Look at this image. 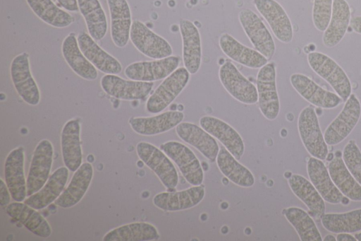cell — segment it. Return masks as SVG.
<instances>
[{"label": "cell", "instance_id": "6da1fadb", "mask_svg": "<svg viewBox=\"0 0 361 241\" xmlns=\"http://www.w3.org/2000/svg\"><path fill=\"white\" fill-rule=\"evenodd\" d=\"M310 68L319 76L325 80L343 100H346L352 91L348 76L344 70L332 58L319 52H312L307 54Z\"/></svg>", "mask_w": 361, "mask_h": 241}, {"label": "cell", "instance_id": "7a4b0ae2", "mask_svg": "<svg viewBox=\"0 0 361 241\" xmlns=\"http://www.w3.org/2000/svg\"><path fill=\"white\" fill-rule=\"evenodd\" d=\"M298 129L303 146L312 155L322 160L329 154L328 145L320 129L314 108L308 105L300 112Z\"/></svg>", "mask_w": 361, "mask_h": 241}, {"label": "cell", "instance_id": "3957f363", "mask_svg": "<svg viewBox=\"0 0 361 241\" xmlns=\"http://www.w3.org/2000/svg\"><path fill=\"white\" fill-rule=\"evenodd\" d=\"M139 158L158 177L163 185L174 189L178 183V172L169 156L153 144L140 141L136 146Z\"/></svg>", "mask_w": 361, "mask_h": 241}, {"label": "cell", "instance_id": "277c9868", "mask_svg": "<svg viewBox=\"0 0 361 241\" xmlns=\"http://www.w3.org/2000/svg\"><path fill=\"white\" fill-rule=\"evenodd\" d=\"M276 71L274 61L261 67L257 75L258 105L261 113L268 120H274L280 112V102L276 88Z\"/></svg>", "mask_w": 361, "mask_h": 241}, {"label": "cell", "instance_id": "5b68a950", "mask_svg": "<svg viewBox=\"0 0 361 241\" xmlns=\"http://www.w3.org/2000/svg\"><path fill=\"white\" fill-rule=\"evenodd\" d=\"M190 74L185 67H179L165 78L148 98L147 110L153 114L164 110L185 88Z\"/></svg>", "mask_w": 361, "mask_h": 241}, {"label": "cell", "instance_id": "8992f818", "mask_svg": "<svg viewBox=\"0 0 361 241\" xmlns=\"http://www.w3.org/2000/svg\"><path fill=\"white\" fill-rule=\"evenodd\" d=\"M361 116V104L357 96L351 93L336 117L329 124L324 133L327 145L342 142L352 132Z\"/></svg>", "mask_w": 361, "mask_h": 241}, {"label": "cell", "instance_id": "52a82bcc", "mask_svg": "<svg viewBox=\"0 0 361 241\" xmlns=\"http://www.w3.org/2000/svg\"><path fill=\"white\" fill-rule=\"evenodd\" d=\"M160 148L176 164L190 184L197 186L202 184L204 172L202 165L190 148L176 141H167L161 144Z\"/></svg>", "mask_w": 361, "mask_h": 241}, {"label": "cell", "instance_id": "ba28073f", "mask_svg": "<svg viewBox=\"0 0 361 241\" xmlns=\"http://www.w3.org/2000/svg\"><path fill=\"white\" fill-rule=\"evenodd\" d=\"M10 75L19 96L28 105H38L40 93L32 75L27 52H22L13 57L10 65Z\"/></svg>", "mask_w": 361, "mask_h": 241}, {"label": "cell", "instance_id": "9c48e42d", "mask_svg": "<svg viewBox=\"0 0 361 241\" xmlns=\"http://www.w3.org/2000/svg\"><path fill=\"white\" fill-rule=\"evenodd\" d=\"M130 40L134 47L147 57L159 59L172 55L173 49L168 41L140 20L133 21Z\"/></svg>", "mask_w": 361, "mask_h": 241}, {"label": "cell", "instance_id": "30bf717a", "mask_svg": "<svg viewBox=\"0 0 361 241\" xmlns=\"http://www.w3.org/2000/svg\"><path fill=\"white\" fill-rule=\"evenodd\" d=\"M239 22L250 42L267 59L274 56L276 45L274 38L258 15L249 8L238 13Z\"/></svg>", "mask_w": 361, "mask_h": 241}, {"label": "cell", "instance_id": "8fae6325", "mask_svg": "<svg viewBox=\"0 0 361 241\" xmlns=\"http://www.w3.org/2000/svg\"><path fill=\"white\" fill-rule=\"evenodd\" d=\"M219 77L226 90L236 100L247 105L257 102V87L240 72L231 61L227 60L220 66Z\"/></svg>", "mask_w": 361, "mask_h": 241}, {"label": "cell", "instance_id": "7c38bea8", "mask_svg": "<svg viewBox=\"0 0 361 241\" xmlns=\"http://www.w3.org/2000/svg\"><path fill=\"white\" fill-rule=\"evenodd\" d=\"M54 148L47 139H42L36 146L27 177V196L38 192L49 177L53 163Z\"/></svg>", "mask_w": 361, "mask_h": 241}, {"label": "cell", "instance_id": "4fadbf2b", "mask_svg": "<svg viewBox=\"0 0 361 241\" xmlns=\"http://www.w3.org/2000/svg\"><path fill=\"white\" fill-rule=\"evenodd\" d=\"M180 61L179 57L171 55L152 61H136L128 65L124 74L131 80L153 82L169 76L178 68Z\"/></svg>", "mask_w": 361, "mask_h": 241}, {"label": "cell", "instance_id": "5bb4252c", "mask_svg": "<svg viewBox=\"0 0 361 241\" xmlns=\"http://www.w3.org/2000/svg\"><path fill=\"white\" fill-rule=\"evenodd\" d=\"M290 82L298 93L310 104L323 109H332L343 101L336 93L329 91L302 74H293Z\"/></svg>", "mask_w": 361, "mask_h": 241}, {"label": "cell", "instance_id": "9a60e30c", "mask_svg": "<svg viewBox=\"0 0 361 241\" xmlns=\"http://www.w3.org/2000/svg\"><path fill=\"white\" fill-rule=\"evenodd\" d=\"M252 2L274 36L281 42H290L293 37V26L283 6L276 0H253Z\"/></svg>", "mask_w": 361, "mask_h": 241}, {"label": "cell", "instance_id": "2e32d148", "mask_svg": "<svg viewBox=\"0 0 361 241\" xmlns=\"http://www.w3.org/2000/svg\"><path fill=\"white\" fill-rule=\"evenodd\" d=\"M103 90L109 95L123 100H141L151 92L154 83L126 80L117 74H106L100 81Z\"/></svg>", "mask_w": 361, "mask_h": 241}, {"label": "cell", "instance_id": "e0dca14e", "mask_svg": "<svg viewBox=\"0 0 361 241\" xmlns=\"http://www.w3.org/2000/svg\"><path fill=\"white\" fill-rule=\"evenodd\" d=\"M200 127L217 139L236 158H241L245 151L243 140L238 132L226 122L212 116H203L199 121Z\"/></svg>", "mask_w": 361, "mask_h": 241}, {"label": "cell", "instance_id": "ac0fdd59", "mask_svg": "<svg viewBox=\"0 0 361 241\" xmlns=\"http://www.w3.org/2000/svg\"><path fill=\"white\" fill-rule=\"evenodd\" d=\"M25 154L22 147L13 149L4 163L5 182L15 201L22 202L27 196V180L24 173Z\"/></svg>", "mask_w": 361, "mask_h": 241}, {"label": "cell", "instance_id": "d6986e66", "mask_svg": "<svg viewBox=\"0 0 361 241\" xmlns=\"http://www.w3.org/2000/svg\"><path fill=\"white\" fill-rule=\"evenodd\" d=\"M204 195V187L201 184L181 191L159 193L154 196L153 204L165 211H178L197 206L202 201Z\"/></svg>", "mask_w": 361, "mask_h": 241}, {"label": "cell", "instance_id": "ffe728a7", "mask_svg": "<svg viewBox=\"0 0 361 241\" xmlns=\"http://www.w3.org/2000/svg\"><path fill=\"white\" fill-rule=\"evenodd\" d=\"M178 136L184 142L195 148L209 160L214 162L219 151L214 137L201 127L191 122H180L176 127Z\"/></svg>", "mask_w": 361, "mask_h": 241}, {"label": "cell", "instance_id": "44dd1931", "mask_svg": "<svg viewBox=\"0 0 361 241\" xmlns=\"http://www.w3.org/2000/svg\"><path fill=\"white\" fill-rule=\"evenodd\" d=\"M110 16V32L114 44L126 47L130 39L132 15L127 0H106Z\"/></svg>", "mask_w": 361, "mask_h": 241}, {"label": "cell", "instance_id": "7402d4cb", "mask_svg": "<svg viewBox=\"0 0 361 241\" xmlns=\"http://www.w3.org/2000/svg\"><path fill=\"white\" fill-rule=\"evenodd\" d=\"M184 119L180 111H166L152 117H131L128 123L137 134L143 136H154L168 131L176 127Z\"/></svg>", "mask_w": 361, "mask_h": 241}, {"label": "cell", "instance_id": "603a6c76", "mask_svg": "<svg viewBox=\"0 0 361 241\" xmlns=\"http://www.w3.org/2000/svg\"><path fill=\"white\" fill-rule=\"evenodd\" d=\"M307 172L310 182L325 201L331 204L344 203L347 197L335 185L322 160L310 158L307 163Z\"/></svg>", "mask_w": 361, "mask_h": 241}, {"label": "cell", "instance_id": "cb8c5ba5", "mask_svg": "<svg viewBox=\"0 0 361 241\" xmlns=\"http://www.w3.org/2000/svg\"><path fill=\"white\" fill-rule=\"evenodd\" d=\"M183 42V62L190 74H196L202 63V42L200 32L190 20L182 19L179 23Z\"/></svg>", "mask_w": 361, "mask_h": 241}, {"label": "cell", "instance_id": "d4e9b609", "mask_svg": "<svg viewBox=\"0 0 361 241\" xmlns=\"http://www.w3.org/2000/svg\"><path fill=\"white\" fill-rule=\"evenodd\" d=\"M77 39L80 50L97 69L106 74H118L121 72L120 61L104 50L89 33L82 32Z\"/></svg>", "mask_w": 361, "mask_h": 241}, {"label": "cell", "instance_id": "484cf974", "mask_svg": "<svg viewBox=\"0 0 361 241\" xmlns=\"http://www.w3.org/2000/svg\"><path fill=\"white\" fill-rule=\"evenodd\" d=\"M61 155L65 166L76 171L82 165L80 124L78 119H70L63 127L61 134Z\"/></svg>", "mask_w": 361, "mask_h": 241}, {"label": "cell", "instance_id": "4316f807", "mask_svg": "<svg viewBox=\"0 0 361 241\" xmlns=\"http://www.w3.org/2000/svg\"><path fill=\"white\" fill-rule=\"evenodd\" d=\"M219 45L228 58L246 67L260 69L268 62V59L257 50L245 46L230 34L221 35Z\"/></svg>", "mask_w": 361, "mask_h": 241}, {"label": "cell", "instance_id": "83f0119b", "mask_svg": "<svg viewBox=\"0 0 361 241\" xmlns=\"http://www.w3.org/2000/svg\"><path fill=\"white\" fill-rule=\"evenodd\" d=\"M61 52L66 62L78 76L87 81L97 78V70L80 50L75 33H70L64 38Z\"/></svg>", "mask_w": 361, "mask_h": 241}, {"label": "cell", "instance_id": "f1b7e54d", "mask_svg": "<svg viewBox=\"0 0 361 241\" xmlns=\"http://www.w3.org/2000/svg\"><path fill=\"white\" fill-rule=\"evenodd\" d=\"M6 213L39 237H49L51 234V228L47 221L37 209L25 203L20 201L10 203L6 206Z\"/></svg>", "mask_w": 361, "mask_h": 241}, {"label": "cell", "instance_id": "f546056e", "mask_svg": "<svg viewBox=\"0 0 361 241\" xmlns=\"http://www.w3.org/2000/svg\"><path fill=\"white\" fill-rule=\"evenodd\" d=\"M93 177V167L89 163H84L75 171L68 187L54 201L63 208L76 205L84 196Z\"/></svg>", "mask_w": 361, "mask_h": 241}, {"label": "cell", "instance_id": "4dcf8cb0", "mask_svg": "<svg viewBox=\"0 0 361 241\" xmlns=\"http://www.w3.org/2000/svg\"><path fill=\"white\" fill-rule=\"evenodd\" d=\"M68 169L62 166L56 169L45 184L24 201L28 206L39 210L49 206L61 195L68 178Z\"/></svg>", "mask_w": 361, "mask_h": 241}, {"label": "cell", "instance_id": "1f68e13d", "mask_svg": "<svg viewBox=\"0 0 361 241\" xmlns=\"http://www.w3.org/2000/svg\"><path fill=\"white\" fill-rule=\"evenodd\" d=\"M351 18L349 4L345 0H333L330 21L322 35V42L326 47L337 45L346 33Z\"/></svg>", "mask_w": 361, "mask_h": 241}, {"label": "cell", "instance_id": "d6a6232c", "mask_svg": "<svg viewBox=\"0 0 361 241\" xmlns=\"http://www.w3.org/2000/svg\"><path fill=\"white\" fill-rule=\"evenodd\" d=\"M293 193L308 208L314 218H320L325 212V202L310 181L298 174L290 175L288 180Z\"/></svg>", "mask_w": 361, "mask_h": 241}, {"label": "cell", "instance_id": "836d02e7", "mask_svg": "<svg viewBox=\"0 0 361 241\" xmlns=\"http://www.w3.org/2000/svg\"><path fill=\"white\" fill-rule=\"evenodd\" d=\"M216 160L219 170L233 183L242 187H250L255 184L251 171L238 162L225 147L220 148Z\"/></svg>", "mask_w": 361, "mask_h": 241}, {"label": "cell", "instance_id": "e575fe53", "mask_svg": "<svg viewBox=\"0 0 361 241\" xmlns=\"http://www.w3.org/2000/svg\"><path fill=\"white\" fill-rule=\"evenodd\" d=\"M79 11L82 16L89 35L95 40L103 39L108 24L105 11L99 0H78Z\"/></svg>", "mask_w": 361, "mask_h": 241}, {"label": "cell", "instance_id": "d590c367", "mask_svg": "<svg viewBox=\"0 0 361 241\" xmlns=\"http://www.w3.org/2000/svg\"><path fill=\"white\" fill-rule=\"evenodd\" d=\"M328 170L334 183L345 197L353 201H361V185L348 170L341 157L332 158Z\"/></svg>", "mask_w": 361, "mask_h": 241}, {"label": "cell", "instance_id": "8d00e7d4", "mask_svg": "<svg viewBox=\"0 0 361 241\" xmlns=\"http://www.w3.org/2000/svg\"><path fill=\"white\" fill-rule=\"evenodd\" d=\"M159 237L157 228L146 222L126 224L109 231L103 237L104 241H148Z\"/></svg>", "mask_w": 361, "mask_h": 241}, {"label": "cell", "instance_id": "74e56055", "mask_svg": "<svg viewBox=\"0 0 361 241\" xmlns=\"http://www.w3.org/2000/svg\"><path fill=\"white\" fill-rule=\"evenodd\" d=\"M32 11L43 22L56 28H64L74 22V18L51 0H25Z\"/></svg>", "mask_w": 361, "mask_h": 241}, {"label": "cell", "instance_id": "f35d334b", "mask_svg": "<svg viewBox=\"0 0 361 241\" xmlns=\"http://www.w3.org/2000/svg\"><path fill=\"white\" fill-rule=\"evenodd\" d=\"M320 218L323 227L334 233H352L361 230V208L345 213H324Z\"/></svg>", "mask_w": 361, "mask_h": 241}, {"label": "cell", "instance_id": "ab89813d", "mask_svg": "<svg viewBox=\"0 0 361 241\" xmlns=\"http://www.w3.org/2000/svg\"><path fill=\"white\" fill-rule=\"evenodd\" d=\"M283 215L295 228L301 241H322V235L312 218L302 208L288 207Z\"/></svg>", "mask_w": 361, "mask_h": 241}, {"label": "cell", "instance_id": "60d3db41", "mask_svg": "<svg viewBox=\"0 0 361 241\" xmlns=\"http://www.w3.org/2000/svg\"><path fill=\"white\" fill-rule=\"evenodd\" d=\"M342 155L348 170L361 185V151L355 141H349L345 144Z\"/></svg>", "mask_w": 361, "mask_h": 241}, {"label": "cell", "instance_id": "b9f144b4", "mask_svg": "<svg viewBox=\"0 0 361 241\" xmlns=\"http://www.w3.org/2000/svg\"><path fill=\"white\" fill-rule=\"evenodd\" d=\"M333 0H314L312 21L319 31H324L330 21Z\"/></svg>", "mask_w": 361, "mask_h": 241}, {"label": "cell", "instance_id": "7bdbcfd3", "mask_svg": "<svg viewBox=\"0 0 361 241\" xmlns=\"http://www.w3.org/2000/svg\"><path fill=\"white\" fill-rule=\"evenodd\" d=\"M10 191L4 181L0 180V205L1 206H8L10 204L11 200Z\"/></svg>", "mask_w": 361, "mask_h": 241}, {"label": "cell", "instance_id": "ee69618b", "mask_svg": "<svg viewBox=\"0 0 361 241\" xmlns=\"http://www.w3.org/2000/svg\"><path fill=\"white\" fill-rule=\"evenodd\" d=\"M56 1L68 11L78 12L79 11L78 0H56Z\"/></svg>", "mask_w": 361, "mask_h": 241}, {"label": "cell", "instance_id": "f6af8a7d", "mask_svg": "<svg viewBox=\"0 0 361 241\" xmlns=\"http://www.w3.org/2000/svg\"><path fill=\"white\" fill-rule=\"evenodd\" d=\"M350 25L354 32L361 34V16H356L351 18Z\"/></svg>", "mask_w": 361, "mask_h": 241}, {"label": "cell", "instance_id": "bcb514c9", "mask_svg": "<svg viewBox=\"0 0 361 241\" xmlns=\"http://www.w3.org/2000/svg\"><path fill=\"white\" fill-rule=\"evenodd\" d=\"M337 241H356L355 236L352 235L349 233H338L336 237Z\"/></svg>", "mask_w": 361, "mask_h": 241}, {"label": "cell", "instance_id": "7dc6e473", "mask_svg": "<svg viewBox=\"0 0 361 241\" xmlns=\"http://www.w3.org/2000/svg\"><path fill=\"white\" fill-rule=\"evenodd\" d=\"M323 240L324 241H335V240H336V238L333 235L329 234L324 237Z\"/></svg>", "mask_w": 361, "mask_h": 241}, {"label": "cell", "instance_id": "c3c4849f", "mask_svg": "<svg viewBox=\"0 0 361 241\" xmlns=\"http://www.w3.org/2000/svg\"><path fill=\"white\" fill-rule=\"evenodd\" d=\"M357 240L361 241V232L355 233L354 235Z\"/></svg>", "mask_w": 361, "mask_h": 241}]
</instances>
